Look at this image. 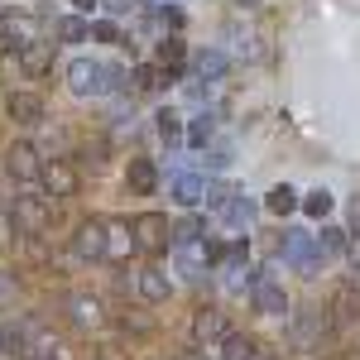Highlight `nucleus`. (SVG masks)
Segmentation results:
<instances>
[{
  "instance_id": "nucleus-1",
  "label": "nucleus",
  "mask_w": 360,
  "mask_h": 360,
  "mask_svg": "<svg viewBox=\"0 0 360 360\" xmlns=\"http://www.w3.org/2000/svg\"><path fill=\"white\" fill-rule=\"evenodd\" d=\"M327 336H332V317H327L322 307H303V312L288 317V341H293L303 356H317V351L327 346Z\"/></svg>"
},
{
  "instance_id": "nucleus-2",
  "label": "nucleus",
  "mask_w": 360,
  "mask_h": 360,
  "mask_svg": "<svg viewBox=\"0 0 360 360\" xmlns=\"http://www.w3.org/2000/svg\"><path fill=\"white\" fill-rule=\"evenodd\" d=\"M120 68H101V63H91V58H72L68 63V86L77 91V96H101V91H115L120 86Z\"/></svg>"
},
{
  "instance_id": "nucleus-3",
  "label": "nucleus",
  "mask_w": 360,
  "mask_h": 360,
  "mask_svg": "<svg viewBox=\"0 0 360 360\" xmlns=\"http://www.w3.org/2000/svg\"><path fill=\"white\" fill-rule=\"evenodd\" d=\"M10 217H15V226H20V236H44V231L53 226V217H58V202L44 197V193H25V197H15Z\"/></svg>"
},
{
  "instance_id": "nucleus-4",
  "label": "nucleus",
  "mask_w": 360,
  "mask_h": 360,
  "mask_svg": "<svg viewBox=\"0 0 360 360\" xmlns=\"http://www.w3.org/2000/svg\"><path fill=\"white\" fill-rule=\"evenodd\" d=\"M130 231H135V250H144V255H164L173 245V226H168L164 212H139Z\"/></svg>"
},
{
  "instance_id": "nucleus-5",
  "label": "nucleus",
  "mask_w": 360,
  "mask_h": 360,
  "mask_svg": "<svg viewBox=\"0 0 360 360\" xmlns=\"http://www.w3.org/2000/svg\"><path fill=\"white\" fill-rule=\"evenodd\" d=\"M39 183H44V197H53V202H68V197H77V188H82V173L68 164V159H44V173H39Z\"/></svg>"
},
{
  "instance_id": "nucleus-6",
  "label": "nucleus",
  "mask_w": 360,
  "mask_h": 360,
  "mask_svg": "<svg viewBox=\"0 0 360 360\" xmlns=\"http://www.w3.org/2000/svg\"><path fill=\"white\" fill-rule=\"evenodd\" d=\"M278 255H283L288 264H298V274H307V278L322 274V259H327V255L317 250V240L303 236V231H288V236H283V245H278Z\"/></svg>"
},
{
  "instance_id": "nucleus-7",
  "label": "nucleus",
  "mask_w": 360,
  "mask_h": 360,
  "mask_svg": "<svg viewBox=\"0 0 360 360\" xmlns=\"http://www.w3.org/2000/svg\"><path fill=\"white\" fill-rule=\"evenodd\" d=\"M0 44H5V49H29V44H44V34H39V15H34V10L0 15Z\"/></svg>"
},
{
  "instance_id": "nucleus-8",
  "label": "nucleus",
  "mask_w": 360,
  "mask_h": 360,
  "mask_svg": "<svg viewBox=\"0 0 360 360\" xmlns=\"http://www.w3.org/2000/svg\"><path fill=\"white\" fill-rule=\"evenodd\" d=\"M5 173L15 178V183H34L39 173H44V154H39V144H29V139H15L10 149H5Z\"/></svg>"
},
{
  "instance_id": "nucleus-9",
  "label": "nucleus",
  "mask_w": 360,
  "mask_h": 360,
  "mask_svg": "<svg viewBox=\"0 0 360 360\" xmlns=\"http://www.w3.org/2000/svg\"><path fill=\"white\" fill-rule=\"evenodd\" d=\"M68 322L77 332H101L106 327V303L96 293H68Z\"/></svg>"
},
{
  "instance_id": "nucleus-10",
  "label": "nucleus",
  "mask_w": 360,
  "mask_h": 360,
  "mask_svg": "<svg viewBox=\"0 0 360 360\" xmlns=\"http://www.w3.org/2000/svg\"><path fill=\"white\" fill-rule=\"evenodd\" d=\"M72 255L86 259V264L106 259V221H101V217H86V221L77 226V236H72Z\"/></svg>"
},
{
  "instance_id": "nucleus-11",
  "label": "nucleus",
  "mask_w": 360,
  "mask_h": 360,
  "mask_svg": "<svg viewBox=\"0 0 360 360\" xmlns=\"http://www.w3.org/2000/svg\"><path fill=\"white\" fill-rule=\"evenodd\" d=\"M250 298H255V312H264V317H283V312H288V293H283V283L269 278V274H255Z\"/></svg>"
},
{
  "instance_id": "nucleus-12",
  "label": "nucleus",
  "mask_w": 360,
  "mask_h": 360,
  "mask_svg": "<svg viewBox=\"0 0 360 360\" xmlns=\"http://www.w3.org/2000/svg\"><path fill=\"white\" fill-rule=\"evenodd\" d=\"M226 336H231V322H226L221 307H197V312H193V341H197V351H202V346H217V341H226Z\"/></svg>"
},
{
  "instance_id": "nucleus-13",
  "label": "nucleus",
  "mask_w": 360,
  "mask_h": 360,
  "mask_svg": "<svg viewBox=\"0 0 360 360\" xmlns=\"http://www.w3.org/2000/svg\"><path fill=\"white\" fill-rule=\"evenodd\" d=\"M135 288H139V298L144 303H168V293H173V278H168L164 264H144L135 278Z\"/></svg>"
},
{
  "instance_id": "nucleus-14",
  "label": "nucleus",
  "mask_w": 360,
  "mask_h": 360,
  "mask_svg": "<svg viewBox=\"0 0 360 360\" xmlns=\"http://www.w3.org/2000/svg\"><path fill=\"white\" fill-rule=\"evenodd\" d=\"M327 317H332V327H351V322H360V288L341 283V288L332 293V303H327Z\"/></svg>"
},
{
  "instance_id": "nucleus-15",
  "label": "nucleus",
  "mask_w": 360,
  "mask_h": 360,
  "mask_svg": "<svg viewBox=\"0 0 360 360\" xmlns=\"http://www.w3.org/2000/svg\"><path fill=\"white\" fill-rule=\"evenodd\" d=\"M135 255V231L130 221H106V264H125Z\"/></svg>"
},
{
  "instance_id": "nucleus-16",
  "label": "nucleus",
  "mask_w": 360,
  "mask_h": 360,
  "mask_svg": "<svg viewBox=\"0 0 360 360\" xmlns=\"http://www.w3.org/2000/svg\"><path fill=\"white\" fill-rule=\"evenodd\" d=\"M5 111L15 125H44V96H34V91H15L10 101H5Z\"/></svg>"
},
{
  "instance_id": "nucleus-17",
  "label": "nucleus",
  "mask_w": 360,
  "mask_h": 360,
  "mask_svg": "<svg viewBox=\"0 0 360 360\" xmlns=\"http://www.w3.org/2000/svg\"><path fill=\"white\" fill-rule=\"evenodd\" d=\"M49 68H53V44H49V39L20 49V72H25V77H44Z\"/></svg>"
},
{
  "instance_id": "nucleus-18",
  "label": "nucleus",
  "mask_w": 360,
  "mask_h": 360,
  "mask_svg": "<svg viewBox=\"0 0 360 360\" xmlns=\"http://www.w3.org/2000/svg\"><path fill=\"white\" fill-rule=\"evenodd\" d=\"M125 188L135 197H149L159 188V168L149 164V159H130V173H125Z\"/></svg>"
},
{
  "instance_id": "nucleus-19",
  "label": "nucleus",
  "mask_w": 360,
  "mask_h": 360,
  "mask_svg": "<svg viewBox=\"0 0 360 360\" xmlns=\"http://www.w3.org/2000/svg\"><path fill=\"white\" fill-rule=\"evenodd\" d=\"M193 68H197L202 82H221L226 72H231V58H226L221 49H202V53L193 58Z\"/></svg>"
},
{
  "instance_id": "nucleus-20",
  "label": "nucleus",
  "mask_w": 360,
  "mask_h": 360,
  "mask_svg": "<svg viewBox=\"0 0 360 360\" xmlns=\"http://www.w3.org/2000/svg\"><path fill=\"white\" fill-rule=\"evenodd\" d=\"M202 197H207V183H202V178H193V173L173 178V202H178V207H197Z\"/></svg>"
},
{
  "instance_id": "nucleus-21",
  "label": "nucleus",
  "mask_w": 360,
  "mask_h": 360,
  "mask_svg": "<svg viewBox=\"0 0 360 360\" xmlns=\"http://www.w3.org/2000/svg\"><path fill=\"white\" fill-rule=\"evenodd\" d=\"M130 77H135V91H159L164 82H178V77H168L159 63H135V72H130Z\"/></svg>"
},
{
  "instance_id": "nucleus-22",
  "label": "nucleus",
  "mask_w": 360,
  "mask_h": 360,
  "mask_svg": "<svg viewBox=\"0 0 360 360\" xmlns=\"http://www.w3.org/2000/svg\"><path fill=\"white\" fill-rule=\"evenodd\" d=\"M0 351H5V356L29 351V322H5V327H0Z\"/></svg>"
},
{
  "instance_id": "nucleus-23",
  "label": "nucleus",
  "mask_w": 360,
  "mask_h": 360,
  "mask_svg": "<svg viewBox=\"0 0 360 360\" xmlns=\"http://www.w3.org/2000/svg\"><path fill=\"white\" fill-rule=\"evenodd\" d=\"M183 58H188L183 39H164V44H159V68H164L168 77H178V72H183Z\"/></svg>"
},
{
  "instance_id": "nucleus-24",
  "label": "nucleus",
  "mask_w": 360,
  "mask_h": 360,
  "mask_svg": "<svg viewBox=\"0 0 360 360\" xmlns=\"http://www.w3.org/2000/svg\"><path fill=\"white\" fill-rule=\"evenodd\" d=\"M58 39H63V44H86V39H91V25H86L82 15H63V20H58Z\"/></svg>"
},
{
  "instance_id": "nucleus-25",
  "label": "nucleus",
  "mask_w": 360,
  "mask_h": 360,
  "mask_svg": "<svg viewBox=\"0 0 360 360\" xmlns=\"http://www.w3.org/2000/svg\"><path fill=\"white\" fill-rule=\"evenodd\" d=\"M298 207V193L288 188V183H278V188H269V197H264V212H274V217H288Z\"/></svg>"
},
{
  "instance_id": "nucleus-26",
  "label": "nucleus",
  "mask_w": 360,
  "mask_h": 360,
  "mask_svg": "<svg viewBox=\"0 0 360 360\" xmlns=\"http://www.w3.org/2000/svg\"><path fill=\"white\" fill-rule=\"evenodd\" d=\"M202 231H207L202 217H183V221L173 226V245H202V240H207Z\"/></svg>"
},
{
  "instance_id": "nucleus-27",
  "label": "nucleus",
  "mask_w": 360,
  "mask_h": 360,
  "mask_svg": "<svg viewBox=\"0 0 360 360\" xmlns=\"http://www.w3.org/2000/svg\"><path fill=\"white\" fill-rule=\"evenodd\" d=\"M221 360H255V341L240 336V332H231L221 341Z\"/></svg>"
},
{
  "instance_id": "nucleus-28",
  "label": "nucleus",
  "mask_w": 360,
  "mask_h": 360,
  "mask_svg": "<svg viewBox=\"0 0 360 360\" xmlns=\"http://www.w3.org/2000/svg\"><path fill=\"white\" fill-rule=\"evenodd\" d=\"M221 212H226V221H236V226H250V221H255V202H245L240 193H231V202H226Z\"/></svg>"
},
{
  "instance_id": "nucleus-29",
  "label": "nucleus",
  "mask_w": 360,
  "mask_h": 360,
  "mask_svg": "<svg viewBox=\"0 0 360 360\" xmlns=\"http://www.w3.org/2000/svg\"><path fill=\"white\" fill-rule=\"evenodd\" d=\"M154 130H159V139L178 144V139H183V120H178L173 111H159V115H154Z\"/></svg>"
},
{
  "instance_id": "nucleus-30",
  "label": "nucleus",
  "mask_w": 360,
  "mask_h": 360,
  "mask_svg": "<svg viewBox=\"0 0 360 360\" xmlns=\"http://www.w3.org/2000/svg\"><path fill=\"white\" fill-rule=\"evenodd\" d=\"M312 240H317V250H322V255H332V250H346V245H351L341 226H322V236H312Z\"/></svg>"
},
{
  "instance_id": "nucleus-31",
  "label": "nucleus",
  "mask_w": 360,
  "mask_h": 360,
  "mask_svg": "<svg viewBox=\"0 0 360 360\" xmlns=\"http://www.w3.org/2000/svg\"><path fill=\"white\" fill-rule=\"evenodd\" d=\"M298 207H303L307 217H317V221H322V217L332 212V193H322V188H317V193H307L303 202H298Z\"/></svg>"
},
{
  "instance_id": "nucleus-32",
  "label": "nucleus",
  "mask_w": 360,
  "mask_h": 360,
  "mask_svg": "<svg viewBox=\"0 0 360 360\" xmlns=\"http://www.w3.org/2000/svg\"><path fill=\"white\" fill-rule=\"evenodd\" d=\"M207 139H212V120L197 115L193 125H188V144H193V149H207Z\"/></svg>"
},
{
  "instance_id": "nucleus-33",
  "label": "nucleus",
  "mask_w": 360,
  "mask_h": 360,
  "mask_svg": "<svg viewBox=\"0 0 360 360\" xmlns=\"http://www.w3.org/2000/svg\"><path fill=\"white\" fill-rule=\"evenodd\" d=\"M77 159H82V164H91V168H101V164H106V139H86Z\"/></svg>"
},
{
  "instance_id": "nucleus-34",
  "label": "nucleus",
  "mask_w": 360,
  "mask_h": 360,
  "mask_svg": "<svg viewBox=\"0 0 360 360\" xmlns=\"http://www.w3.org/2000/svg\"><path fill=\"white\" fill-rule=\"evenodd\" d=\"M15 293H20V274L15 269H0V307L15 303Z\"/></svg>"
},
{
  "instance_id": "nucleus-35",
  "label": "nucleus",
  "mask_w": 360,
  "mask_h": 360,
  "mask_svg": "<svg viewBox=\"0 0 360 360\" xmlns=\"http://www.w3.org/2000/svg\"><path fill=\"white\" fill-rule=\"evenodd\" d=\"M120 327H125V332H149L154 322H149L144 312H130V307H125V312H120Z\"/></svg>"
},
{
  "instance_id": "nucleus-36",
  "label": "nucleus",
  "mask_w": 360,
  "mask_h": 360,
  "mask_svg": "<svg viewBox=\"0 0 360 360\" xmlns=\"http://www.w3.org/2000/svg\"><path fill=\"white\" fill-rule=\"evenodd\" d=\"M91 39H101V44H120V29H115L111 20H96V25H91Z\"/></svg>"
},
{
  "instance_id": "nucleus-37",
  "label": "nucleus",
  "mask_w": 360,
  "mask_h": 360,
  "mask_svg": "<svg viewBox=\"0 0 360 360\" xmlns=\"http://www.w3.org/2000/svg\"><path fill=\"white\" fill-rule=\"evenodd\" d=\"M20 236V226H15V217H10V207H0V245H10Z\"/></svg>"
},
{
  "instance_id": "nucleus-38",
  "label": "nucleus",
  "mask_w": 360,
  "mask_h": 360,
  "mask_svg": "<svg viewBox=\"0 0 360 360\" xmlns=\"http://www.w3.org/2000/svg\"><path fill=\"white\" fill-rule=\"evenodd\" d=\"M346 259H351V278H346V283H351V288H360V240H351V245H346Z\"/></svg>"
},
{
  "instance_id": "nucleus-39",
  "label": "nucleus",
  "mask_w": 360,
  "mask_h": 360,
  "mask_svg": "<svg viewBox=\"0 0 360 360\" xmlns=\"http://www.w3.org/2000/svg\"><path fill=\"white\" fill-rule=\"evenodd\" d=\"M351 221H356V231H360V197L351 202Z\"/></svg>"
},
{
  "instance_id": "nucleus-40",
  "label": "nucleus",
  "mask_w": 360,
  "mask_h": 360,
  "mask_svg": "<svg viewBox=\"0 0 360 360\" xmlns=\"http://www.w3.org/2000/svg\"><path fill=\"white\" fill-rule=\"evenodd\" d=\"M72 5H77L82 15H91V5H96V0H72Z\"/></svg>"
},
{
  "instance_id": "nucleus-41",
  "label": "nucleus",
  "mask_w": 360,
  "mask_h": 360,
  "mask_svg": "<svg viewBox=\"0 0 360 360\" xmlns=\"http://www.w3.org/2000/svg\"><path fill=\"white\" fill-rule=\"evenodd\" d=\"M178 360H207V356H202V351H183Z\"/></svg>"
},
{
  "instance_id": "nucleus-42",
  "label": "nucleus",
  "mask_w": 360,
  "mask_h": 360,
  "mask_svg": "<svg viewBox=\"0 0 360 360\" xmlns=\"http://www.w3.org/2000/svg\"><path fill=\"white\" fill-rule=\"evenodd\" d=\"M236 5H245V10H255V5H259V0H236Z\"/></svg>"
},
{
  "instance_id": "nucleus-43",
  "label": "nucleus",
  "mask_w": 360,
  "mask_h": 360,
  "mask_svg": "<svg viewBox=\"0 0 360 360\" xmlns=\"http://www.w3.org/2000/svg\"><path fill=\"white\" fill-rule=\"evenodd\" d=\"M29 360H34V356H29Z\"/></svg>"
}]
</instances>
